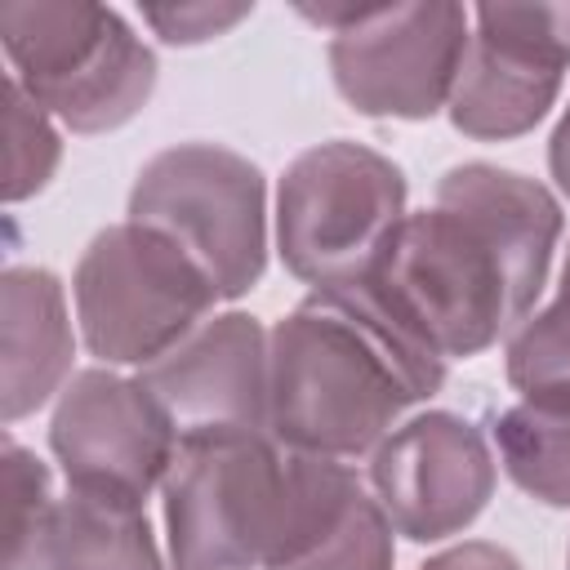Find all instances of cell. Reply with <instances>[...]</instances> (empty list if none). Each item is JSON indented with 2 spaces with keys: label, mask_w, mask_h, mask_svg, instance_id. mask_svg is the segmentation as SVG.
<instances>
[{
  "label": "cell",
  "mask_w": 570,
  "mask_h": 570,
  "mask_svg": "<svg viewBox=\"0 0 570 570\" xmlns=\"http://www.w3.org/2000/svg\"><path fill=\"white\" fill-rule=\"evenodd\" d=\"M561 232V200L539 178L468 160L441 174L432 205L405 214L356 285L445 361H468L539 307Z\"/></svg>",
  "instance_id": "obj_1"
},
{
  "label": "cell",
  "mask_w": 570,
  "mask_h": 570,
  "mask_svg": "<svg viewBox=\"0 0 570 570\" xmlns=\"http://www.w3.org/2000/svg\"><path fill=\"white\" fill-rule=\"evenodd\" d=\"M267 432L285 450L352 463L441 392L445 356L365 285L307 289L272 330Z\"/></svg>",
  "instance_id": "obj_2"
},
{
  "label": "cell",
  "mask_w": 570,
  "mask_h": 570,
  "mask_svg": "<svg viewBox=\"0 0 570 570\" xmlns=\"http://www.w3.org/2000/svg\"><path fill=\"white\" fill-rule=\"evenodd\" d=\"M160 499L174 570H267L298 512V454L272 432L183 436Z\"/></svg>",
  "instance_id": "obj_3"
},
{
  "label": "cell",
  "mask_w": 570,
  "mask_h": 570,
  "mask_svg": "<svg viewBox=\"0 0 570 570\" xmlns=\"http://www.w3.org/2000/svg\"><path fill=\"white\" fill-rule=\"evenodd\" d=\"M0 45L9 80L71 134L120 129L156 89V53L107 4H0Z\"/></svg>",
  "instance_id": "obj_4"
},
{
  "label": "cell",
  "mask_w": 570,
  "mask_h": 570,
  "mask_svg": "<svg viewBox=\"0 0 570 570\" xmlns=\"http://www.w3.org/2000/svg\"><path fill=\"white\" fill-rule=\"evenodd\" d=\"M218 298L209 272L174 236L134 218L102 227L71 272L80 338L111 370L156 365L209 321Z\"/></svg>",
  "instance_id": "obj_5"
},
{
  "label": "cell",
  "mask_w": 570,
  "mask_h": 570,
  "mask_svg": "<svg viewBox=\"0 0 570 570\" xmlns=\"http://www.w3.org/2000/svg\"><path fill=\"white\" fill-rule=\"evenodd\" d=\"M405 174L365 142L298 151L276 183V254L307 289L365 281L405 223Z\"/></svg>",
  "instance_id": "obj_6"
},
{
  "label": "cell",
  "mask_w": 570,
  "mask_h": 570,
  "mask_svg": "<svg viewBox=\"0 0 570 570\" xmlns=\"http://www.w3.org/2000/svg\"><path fill=\"white\" fill-rule=\"evenodd\" d=\"M330 31L334 89L361 116L428 120L450 107L468 45L472 9L423 0V4H343L298 9Z\"/></svg>",
  "instance_id": "obj_7"
},
{
  "label": "cell",
  "mask_w": 570,
  "mask_h": 570,
  "mask_svg": "<svg viewBox=\"0 0 570 570\" xmlns=\"http://www.w3.org/2000/svg\"><path fill=\"white\" fill-rule=\"evenodd\" d=\"M129 218L174 236L223 298L249 294L267 272V178L223 142L156 151L134 178Z\"/></svg>",
  "instance_id": "obj_8"
},
{
  "label": "cell",
  "mask_w": 570,
  "mask_h": 570,
  "mask_svg": "<svg viewBox=\"0 0 570 570\" xmlns=\"http://www.w3.org/2000/svg\"><path fill=\"white\" fill-rule=\"evenodd\" d=\"M570 71V4H476L450 125L476 142L530 134Z\"/></svg>",
  "instance_id": "obj_9"
},
{
  "label": "cell",
  "mask_w": 570,
  "mask_h": 570,
  "mask_svg": "<svg viewBox=\"0 0 570 570\" xmlns=\"http://www.w3.org/2000/svg\"><path fill=\"white\" fill-rule=\"evenodd\" d=\"M49 450L67 485L147 503L178 454V428L138 374L111 365L76 370L53 401Z\"/></svg>",
  "instance_id": "obj_10"
},
{
  "label": "cell",
  "mask_w": 570,
  "mask_h": 570,
  "mask_svg": "<svg viewBox=\"0 0 570 570\" xmlns=\"http://www.w3.org/2000/svg\"><path fill=\"white\" fill-rule=\"evenodd\" d=\"M499 481L485 432L454 410H423L396 423L370 454V494L410 543H441L468 530Z\"/></svg>",
  "instance_id": "obj_11"
},
{
  "label": "cell",
  "mask_w": 570,
  "mask_h": 570,
  "mask_svg": "<svg viewBox=\"0 0 570 570\" xmlns=\"http://www.w3.org/2000/svg\"><path fill=\"white\" fill-rule=\"evenodd\" d=\"M142 387L165 405L183 436L267 432L272 347L249 312H218L196 325L174 352L138 370Z\"/></svg>",
  "instance_id": "obj_12"
},
{
  "label": "cell",
  "mask_w": 570,
  "mask_h": 570,
  "mask_svg": "<svg viewBox=\"0 0 570 570\" xmlns=\"http://www.w3.org/2000/svg\"><path fill=\"white\" fill-rule=\"evenodd\" d=\"M392 534L387 512L347 463L298 454V512L267 570H392Z\"/></svg>",
  "instance_id": "obj_13"
},
{
  "label": "cell",
  "mask_w": 570,
  "mask_h": 570,
  "mask_svg": "<svg viewBox=\"0 0 570 570\" xmlns=\"http://www.w3.org/2000/svg\"><path fill=\"white\" fill-rule=\"evenodd\" d=\"M76 334L62 281L49 267H9L0 281V401L4 423L58 401L71 383Z\"/></svg>",
  "instance_id": "obj_14"
},
{
  "label": "cell",
  "mask_w": 570,
  "mask_h": 570,
  "mask_svg": "<svg viewBox=\"0 0 570 570\" xmlns=\"http://www.w3.org/2000/svg\"><path fill=\"white\" fill-rule=\"evenodd\" d=\"M45 570H165L147 503L67 485L53 508Z\"/></svg>",
  "instance_id": "obj_15"
},
{
  "label": "cell",
  "mask_w": 570,
  "mask_h": 570,
  "mask_svg": "<svg viewBox=\"0 0 570 570\" xmlns=\"http://www.w3.org/2000/svg\"><path fill=\"white\" fill-rule=\"evenodd\" d=\"M494 459L517 490L570 508V396H521L494 419Z\"/></svg>",
  "instance_id": "obj_16"
},
{
  "label": "cell",
  "mask_w": 570,
  "mask_h": 570,
  "mask_svg": "<svg viewBox=\"0 0 570 570\" xmlns=\"http://www.w3.org/2000/svg\"><path fill=\"white\" fill-rule=\"evenodd\" d=\"M503 370L521 396H570V240L552 298L503 338Z\"/></svg>",
  "instance_id": "obj_17"
},
{
  "label": "cell",
  "mask_w": 570,
  "mask_h": 570,
  "mask_svg": "<svg viewBox=\"0 0 570 570\" xmlns=\"http://www.w3.org/2000/svg\"><path fill=\"white\" fill-rule=\"evenodd\" d=\"M4 525H9V548H4V570H45L49 552V525H53V476L49 468L4 436Z\"/></svg>",
  "instance_id": "obj_18"
},
{
  "label": "cell",
  "mask_w": 570,
  "mask_h": 570,
  "mask_svg": "<svg viewBox=\"0 0 570 570\" xmlns=\"http://www.w3.org/2000/svg\"><path fill=\"white\" fill-rule=\"evenodd\" d=\"M4 129H9V169H4V200L18 205L36 191H45V183L53 178L58 160H62V125L36 107L22 85L4 80Z\"/></svg>",
  "instance_id": "obj_19"
},
{
  "label": "cell",
  "mask_w": 570,
  "mask_h": 570,
  "mask_svg": "<svg viewBox=\"0 0 570 570\" xmlns=\"http://www.w3.org/2000/svg\"><path fill=\"white\" fill-rule=\"evenodd\" d=\"M249 18V4H147L142 22L165 40V45H200L214 36H227L236 22Z\"/></svg>",
  "instance_id": "obj_20"
},
{
  "label": "cell",
  "mask_w": 570,
  "mask_h": 570,
  "mask_svg": "<svg viewBox=\"0 0 570 570\" xmlns=\"http://www.w3.org/2000/svg\"><path fill=\"white\" fill-rule=\"evenodd\" d=\"M419 570H525V566L508 548H499V543L468 539V543H454V548L428 557Z\"/></svg>",
  "instance_id": "obj_21"
},
{
  "label": "cell",
  "mask_w": 570,
  "mask_h": 570,
  "mask_svg": "<svg viewBox=\"0 0 570 570\" xmlns=\"http://www.w3.org/2000/svg\"><path fill=\"white\" fill-rule=\"evenodd\" d=\"M548 174L561 187V196H570V102H566V111L548 138Z\"/></svg>",
  "instance_id": "obj_22"
},
{
  "label": "cell",
  "mask_w": 570,
  "mask_h": 570,
  "mask_svg": "<svg viewBox=\"0 0 570 570\" xmlns=\"http://www.w3.org/2000/svg\"><path fill=\"white\" fill-rule=\"evenodd\" d=\"M566 570H570V548H566Z\"/></svg>",
  "instance_id": "obj_23"
}]
</instances>
